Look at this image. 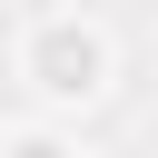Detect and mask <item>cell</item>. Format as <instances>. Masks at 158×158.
I'll return each mask as SVG.
<instances>
[{"instance_id": "6da1fadb", "label": "cell", "mask_w": 158, "mask_h": 158, "mask_svg": "<svg viewBox=\"0 0 158 158\" xmlns=\"http://www.w3.org/2000/svg\"><path fill=\"white\" fill-rule=\"evenodd\" d=\"M40 59H49V89H59V99H89V89H99V40H89V30H59Z\"/></svg>"}, {"instance_id": "7a4b0ae2", "label": "cell", "mask_w": 158, "mask_h": 158, "mask_svg": "<svg viewBox=\"0 0 158 158\" xmlns=\"http://www.w3.org/2000/svg\"><path fill=\"white\" fill-rule=\"evenodd\" d=\"M20 158H59V148H49V138H30V148H20Z\"/></svg>"}]
</instances>
